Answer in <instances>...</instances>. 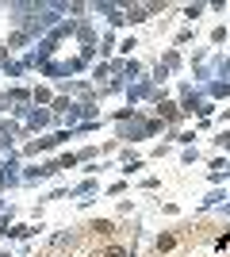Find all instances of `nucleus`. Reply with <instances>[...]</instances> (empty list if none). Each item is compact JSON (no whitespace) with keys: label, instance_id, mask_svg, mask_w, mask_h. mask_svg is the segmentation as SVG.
Masks as SVG:
<instances>
[{"label":"nucleus","instance_id":"1","mask_svg":"<svg viewBox=\"0 0 230 257\" xmlns=\"http://www.w3.org/2000/svg\"><path fill=\"white\" fill-rule=\"evenodd\" d=\"M157 135H169V127H165L161 119L153 115V111H146V107H138L127 123H115V139L127 146V142H146V139H157Z\"/></svg>","mask_w":230,"mask_h":257},{"label":"nucleus","instance_id":"2","mask_svg":"<svg viewBox=\"0 0 230 257\" xmlns=\"http://www.w3.org/2000/svg\"><path fill=\"white\" fill-rule=\"evenodd\" d=\"M58 177H62V165H58V158H43V161L23 165V188H35V184L58 181Z\"/></svg>","mask_w":230,"mask_h":257},{"label":"nucleus","instance_id":"3","mask_svg":"<svg viewBox=\"0 0 230 257\" xmlns=\"http://www.w3.org/2000/svg\"><path fill=\"white\" fill-rule=\"evenodd\" d=\"M23 127H27V135H50V131H58V115L50 107H31Z\"/></svg>","mask_w":230,"mask_h":257},{"label":"nucleus","instance_id":"4","mask_svg":"<svg viewBox=\"0 0 230 257\" xmlns=\"http://www.w3.org/2000/svg\"><path fill=\"white\" fill-rule=\"evenodd\" d=\"M153 115L161 119V123H165V127H169V131H180V123H184V119H188L184 111H180V104H176V100H169V96L153 104Z\"/></svg>","mask_w":230,"mask_h":257},{"label":"nucleus","instance_id":"5","mask_svg":"<svg viewBox=\"0 0 230 257\" xmlns=\"http://www.w3.org/2000/svg\"><path fill=\"white\" fill-rule=\"evenodd\" d=\"M96 196H100V181L96 177H85V181L69 184V200H77V207H88Z\"/></svg>","mask_w":230,"mask_h":257},{"label":"nucleus","instance_id":"6","mask_svg":"<svg viewBox=\"0 0 230 257\" xmlns=\"http://www.w3.org/2000/svg\"><path fill=\"white\" fill-rule=\"evenodd\" d=\"M43 230H46L43 223H12L4 238H8V242H31V238H39Z\"/></svg>","mask_w":230,"mask_h":257},{"label":"nucleus","instance_id":"7","mask_svg":"<svg viewBox=\"0 0 230 257\" xmlns=\"http://www.w3.org/2000/svg\"><path fill=\"white\" fill-rule=\"evenodd\" d=\"M4 43H8L12 58H16V54H20V58H23V54H27V46H35V43H39V39H35L31 31H23V27H16V31H12L8 39H4Z\"/></svg>","mask_w":230,"mask_h":257},{"label":"nucleus","instance_id":"8","mask_svg":"<svg viewBox=\"0 0 230 257\" xmlns=\"http://www.w3.org/2000/svg\"><path fill=\"white\" fill-rule=\"evenodd\" d=\"M230 196H226V188H211L203 200H199V207H196V215H207V211H215V207H222Z\"/></svg>","mask_w":230,"mask_h":257},{"label":"nucleus","instance_id":"9","mask_svg":"<svg viewBox=\"0 0 230 257\" xmlns=\"http://www.w3.org/2000/svg\"><path fill=\"white\" fill-rule=\"evenodd\" d=\"M0 77H8V85H20V77H27L20 58H8V62H0Z\"/></svg>","mask_w":230,"mask_h":257},{"label":"nucleus","instance_id":"10","mask_svg":"<svg viewBox=\"0 0 230 257\" xmlns=\"http://www.w3.org/2000/svg\"><path fill=\"white\" fill-rule=\"evenodd\" d=\"M123 12H127V27H138V23L153 20V16H150V8H146V4H123Z\"/></svg>","mask_w":230,"mask_h":257},{"label":"nucleus","instance_id":"11","mask_svg":"<svg viewBox=\"0 0 230 257\" xmlns=\"http://www.w3.org/2000/svg\"><path fill=\"white\" fill-rule=\"evenodd\" d=\"M157 62H161L165 69H169V73H176V69L184 65V54L176 50V46H169V50H161V58H157Z\"/></svg>","mask_w":230,"mask_h":257},{"label":"nucleus","instance_id":"12","mask_svg":"<svg viewBox=\"0 0 230 257\" xmlns=\"http://www.w3.org/2000/svg\"><path fill=\"white\" fill-rule=\"evenodd\" d=\"M203 92H207V100H215V104H219V100L230 96V81H207V85H203Z\"/></svg>","mask_w":230,"mask_h":257},{"label":"nucleus","instance_id":"13","mask_svg":"<svg viewBox=\"0 0 230 257\" xmlns=\"http://www.w3.org/2000/svg\"><path fill=\"white\" fill-rule=\"evenodd\" d=\"M77 43H81V46H100V35H96V27H92L88 20L77 27Z\"/></svg>","mask_w":230,"mask_h":257},{"label":"nucleus","instance_id":"14","mask_svg":"<svg viewBox=\"0 0 230 257\" xmlns=\"http://www.w3.org/2000/svg\"><path fill=\"white\" fill-rule=\"evenodd\" d=\"M88 230H92L96 238H115V219H92Z\"/></svg>","mask_w":230,"mask_h":257},{"label":"nucleus","instance_id":"15","mask_svg":"<svg viewBox=\"0 0 230 257\" xmlns=\"http://www.w3.org/2000/svg\"><path fill=\"white\" fill-rule=\"evenodd\" d=\"M77 238H81V234H77L73 226H69V230H58V234L50 238V249H66V246H77Z\"/></svg>","mask_w":230,"mask_h":257},{"label":"nucleus","instance_id":"16","mask_svg":"<svg viewBox=\"0 0 230 257\" xmlns=\"http://www.w3.org/2000/svg\"><path fill=\"white\" fill-rule=\"evenodd\" d=\"M58 100V92L50 85H35V107H50Z\"/></svg>","mask_w":230,"mask_h":257},{"label":"nucleus","instance_id":"17","mask_svg":"<svg viewBox=\"0 0 230 257\" xmlns=\"http://www.w3.org/2000/svg\"><path fill=\"white\" fill-rule=\"evenodd\" d=\"M192 39H196V23H184V27H180V31L173 35V46L180 50V46H188Z\"/></svg>","mask_w":230,"mask_h":257},{"label":"nucleus","instance_id":"18","mask_svg":"<svg viewBox=\"0 0 230 257\" xmlns=\"http://www.w3.org/2000/svg\"><path fill=\"white\" fill-rule=\"evenodd\" d=\"M153 249H157V253H173V249H176V234H169V230L157 234V238H153Z\"/></svg>","mask_w":230,"mask_h":257},{"label":"nucleus","instance_id":"19","mask_svg":"<svg viewBox=\"0 0 230 257\" xmlns=\"http://www.w3.org/2000/svg\"><path fill=\"white\" fill-rule=\"evenodd\" d=\"M203 12H207V4H184V8H180V20H184V23H196Z\"/></svg>","mask_w":230,"mask_h":257},{"label":"nucleus","instance_id":"20","mask_svg":"<svg viewBox=\"0 0 230 257\" xmlns=\"http://www.w3.org/2000/svg\"><path fill=\"white\" fill-rule=\"evenodd\" d=\"M127 192H131V181H123V177H119V181H111L108 188H104V196H127Z\"/></svg>","mask_w":230,"mask_h":257},{"label":"nucleus","instance_id":"21","mask_svg":"<svg viewBox=\"0 0 230 257\" xmlns=\"http://www.w3.org/2000/svg\"><path fill=\"white\" fill-rule=\"evenodd\" d=\"M134 46H138V39H134V35H123L119 39V58H134Z\"/></svg>","mask_w":230,"mask_h":257},{"label":"nucleus","instance_id":"22","mask_svg":"<svg viewBox=\"0 0 230 257\" xmlns=\"http://www.w3.org/2000/svg\"><path fill=\"white\" fill-rule=\"evenodd\" d=\"M58 165H62V173L77 169V165H81V161H77V150H62V154H58Z\"/></svg>","mask_w":230,"mask_h":257},{"label":"nucleus","instance_id":"23","mask_svg":"<svg viewBox=\"0 0 230 257\" xmlns=\"http://www.w3.org/2000/svg\"><path fill=\"white\" fill-rule=\"evenodd\" d=\"M173 150H176L173 142H157V146H153V150H150V158H153V161H161V158H169V154H173Z\"/></svg>","mask_w":230,"mask_h":257},{"label":"nucleus","instance_id":"24","mask_svg":"<svg viewBox=\"0 0 230 257\" xmlns=\"http://www.w3.org/2000/svg\"><path fill=\"white\" fill-rule=\"evenodd\" d=\"M142 169H146V161H142V158H134V161H131V165H123V169H119V173H123V181H131L134 173H142Z\"/></svg>","mask_w":230,"mask_h":257},{"label":"nucleus","instance_id":"25","mask_svg":"<svg viewBox=\"0 0 230 257\" xmlns=\"http://www.w3.org/2000/svg\"><path fill=\"white\" fill-rule=\"evenodd\" d=\"M207 39H211L215 46H222V43L230 39V27H222V23H219V27H211V35H207Z\"/></svg>","mask_w":230,"mask_h":257},{"label":"nucleus","instance_id":"26","mask_svg":"<svg viewBox=\"0 0 230 257\" xmlns=\"http://www.w3.org/2000/svg\"><path fill=\"white\" fill-rule=\"evenodd\" d=\"M12 150H20V142L12 139V135H4V131H0V158H4V154H12Z\"/></svg>","mask_w":230,"mask_h":257},{"label":"nucleus","instance_id":"27","mask_svg":"<svg viewBox=\"0 0 230 257\" xmlns=\"http://www.w3.org/2000/svg\"><path fill=\"white\" fill-rule=\"evenodd\" d=\"M104 257H134V249H127V246H119V242H111L108 249H104Z\"/></svg>","mask_w":230,"mask_h":257},{"label":"nucleus","instance_id":"28","mask_svg":"<svg viewBox=\"0 0 230 257\" xmlns=\"http://www.w3.org/2000/svg\"><path fill=\"white\" fill-rule=\"evenodd\" d=\"M211 142H215V146H219L222 154H230V127H222V131H219V135H215Z\"/></svg>","mask_w":230,"mask_h":257},{"label":"nucleus","instance_id":"29","mask_svg":"<svg viewBox=\"0 0 230 257\" xmlns=\"http://www.w3.org/2000/svg\"><path fill=\"white\" fill-rule=\"evenodd\" d=\"M199 161V146H188V150H180V165H196Z\"/></svg>","mask_w":230,"mask_h":257},{"label":"nucleus","instance_id":"30","mask_svg":"<svg viewBox=\"0 0 230 257\" xmlns=\"http://www.w3.org/2000/svg\"><path fill=\"white\" fill-rule=\"evenodd\" d=\"M69 196V184H58V188H50L46 196H39V200H66Z\"/></svg>","mask_w":230,"mask_h":257},{"label":"nucleus","instance_id":"31","mask_svg":"<svg viewBox=\"0 0 230 257\" xmlns=\"http://www.w3.org/2000/svg\"><path fill=\"white\" fill-rule=\"evenodd\" d=\"M138 188H142V192H157V188H161V177H142Z\"/></svg>","mask_w":230,"mask_h":257},{"label":"nucleus","instance_id":"32","mask_svg":"<svg viewBox=\"0 0 230 257\" xmlns=\"http://www.w3.org/2000/svg\"><path fill=\"white\" fill-rule=\"evenodd\" d=\"M115 215H119V219H127V215H134V200H119V207H115Z\"/></svg>","mask_w":230,"mask_h":257},{"label":"nucleus","instance_id":"33","mask_svg":"<svg viewBox=\"0 0 230 257\" xmlns=\"http://www.w3.org/2000/svg\"><path fill=\"white\" fill-rule=\"evenodd\" d=\"M134 158H138V154H134V150H131V146H123V150H119V165H131V161H134Z\"/></svg>","mask_w":230,"mask_h":257},{"label":"nucleus","instance_id":"34","mask_svg":"<svg viewBox=\"0 0 230 257\" xmlns=\"http://www.w3.org/2000/svg\"><path fill=\"white\" fill-rule=\"evenodd\" d=\"M226 246H230V234H226V230H222V234L215 238V249H219V253H222V249H226Z\"/></svg>","mask_w":230,"mask_h":257},{"label":"nucleus","instance_id":"35","mask_svg":"<svg viewBox=\"0 0 230 257\" xmlns=\"http://www.w3.org/2000/svg\"><path fill=\"white\" fill-rule=\"evenodd\" d=\"M161 215H173L176 219V215H180V204H161Z\"/></svg>","mask_w":230,"mask_h":257},{"label":"nucleus","instance_id":"36","mask_svg":"<svg viewBox=\"0 0 230 257\" xmlns=\"http://www.w3.org/2000/svg\"><path fill=\"white\" fill-rule=\"evenodd\" d=\"M222 127H230V107H222V115H219V131Z\"/></svg>","mask_w":230,"mask_h":257},{"label":"nucleus","instance_id":"37","mask_svg":"<svg viewBox=\"0 0 230 257\" xmlns=\"http://www.w3.org/2000/svg\"><path fill=\"white\" fill-rule=\"evenodd\" d=\"M8 58H12V50H8V43L0 39V62H8Z\"/></svg>","mask_w":230,"mask_h":257},{"label":"nucleus","instance_id":"38","mask_svg":"<svg viewBox=\"0 0 230 257\" xmlns=\"http://www.w3.org/2000/svg\"><path fill=\"white\" fill-rule=\"evenodd\" d=\"M0 111L8 115V96H4V88H0Z\"/></svg>","mask_w":230,"mask_h":257},{"label":"nucleus","instance_id":"39","mask_svg":"<svg viewBox=\"0 0 230 257\" xmlns=\"http://www.w3.org/2000/svg\"><path fill=\"white\" fill-rule=\"evenodd\" d=\"M0 211H8V200H4V196H0Z\"/></svg>","mask_w":230,"mask_h":257},{"label":"nucleus","instance_id":"40","mask_svg":"<svg viewBox=\"0 0 230 257\" xmlns=\"http://www.w3.org/2000/svg\"><path fill=\"white\" fill-rule=\"evenodd\" d=\"M0 257H12V249H0Z\"/></svg>","mask_w":230,"mask_h":257},{"label":"nucleus","instance_id":"41","mask_svg":"<svg viewBox=\"0 0 230 257\" xmlns=\"http://www.w3.org/2000/svg\"><path fill=\"white\" fill-rule=\"evenodd\" d=\"M226 181H230V161H226Z\"/></svg>","mask_w":230,"mask_h":257},{"label":"nucleus","instance_id":"42","mask_svg":"<svg viewBox=\"0 0 230 257\" xmlns=\"http://www.w3.org/2000/svg\"><path fill=\"white\" fill-rule=\"evenodd\" d=\"M226 234H230V219H226Z\"/></svg>","mask_w":230,"mask_h":257}]
</instances>
